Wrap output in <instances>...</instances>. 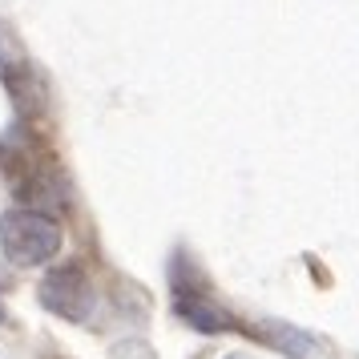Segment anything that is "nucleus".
<instances>
[{
	"label": "nucleus",
	"mask_w": 359,
	"mask_h": 359,
	"mask_svg": "<svg viewBox=\"0 0 359 359\" xmlns=\"http://www.w3.org/2000/svg\"><path fill=\"white\" fill-rule=\"evenodd\" d=\"M262 339L271 343V347H278V351H287L291 359H315L319 355V343L311 339V335H303V331L291 327V323H266L262 327Z\"/></svg>",
	"instance_id": "obj_4"
},
{
	"label": "nucleus",
	"mask_w": 359,
	"mask_h": 359,
	"mask_svg": "<svg viewBox=\"0 0 359 359\" xmlns=\"http://www.w3.org/2000/svg\"><path fill=\"white\" fill-rule=\"evenodd\" d=\"M230 359H250V355H230Z\"/></svg>",
	"instance_id": "obj_6"
},
{
	"label": "nucleus",
	"mask_w": 359,
	"mask_h": 359,
	"mask_svg": "<svg viewBox=\"0 0 359 359\" xmlns=\"http://www.w3.org/2000/svg\"><path fill=\"white\" fill-rule=\"evenodd\" d=\"M0 250L17 262V266L49 262L61 250V226L45 210H29V206L8 210L0 218Z\"/></svg>",
	"instance_id": "obj_1"
},
{
	"label": "nucleus",
	"mask_w": 359,
	"mask_h": 359,
	"mask_svg": "<svg viewBox=\"0 0 359 359\" xmlns=\"http://www.w3.org/2000/svg\"><path fill=\"white\" fill-rule=\"evenodd\" d=\"M0 323H4V303H0Z\"/></svg>",
	"instance_id": "obj_5"
},
{
	"label": "nucleus",
	"mask_w": 359,
	"mask_h": 359,
	"mask_svg": "<svg viewBox=\"0 0 359 359\" xmlns=\"http://www.w3.org/2000/svg\"><path fill=\"white\" fill-rule=\"evenodd\" d=\"M174 315L186 319L190 327H198V331H206V335L230 331V315H226V311H218L214 303L198 299V294H178V299H174Z\"/></svg>",
	"instance_id": "obj_3"
},
{
	"label": "nucleus",
	"mask_w": 359,
	"mask_h": 359,
	"mask_svg": "<svg viewBox=\"0 0 359 359\" xmlns=\"http://www.w3.org/2000/svg\"><path fill=\"white\" fill-rule=\"evenodd\" d=\"M41 303H45V311L61 315L69 323H85L93 311V287H89L81 266L65 262V266H57L41 278Z\"/></svg>",
	"instance_id": "obj_2"
}]
</instances>
